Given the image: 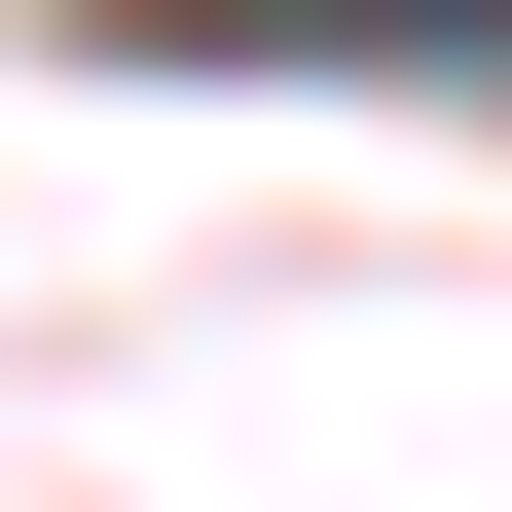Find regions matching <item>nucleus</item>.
I'll return each mask as SVG.
<instances>
[{"label":"nucleus","instance_id":"obj_1","mask_svg":"<svg viewBox=\"0 0 512 512\" xmlns=\"http://www.w3.org/2000/svg\"><path fill=\"white\" fill-rule=\"evenodd\" d=\"M110 74H476L512 110V0H110Z\"/></svg>","mask_w":512,"mask_h":512}]
</instances>
